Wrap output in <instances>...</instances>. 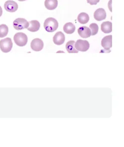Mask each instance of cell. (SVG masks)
<instances>
[{
  "label": "cell",
  "instance_id": "obj_1",
  "mask_svg": "<svg viewBox=\"0 0 124 147\" xmlns=\"http://www.w3.org/2000/svg\"><path fill=\"white\" fill-rule=\"evenodd\" d=\"M44 27L47 32H52L57 30L59 27V23L54 18H48L44 23Z\"/></svg>",
  "mask_w": 124,
  "mask_h": 147
},
{
  "label": "cell",
  "instance_id": "obj_23",
  "mask_svg": "<svg viewBox=\"0 0 124 147\" xmlns=\"http://www.w3.org/2000/svg\"><path fill=\"white\" fill-rule=\"evenodd\" d=\"M19 1H20V2H23V1H26V0H18Z\"/></svg>",
  "mask_w": 124,
  "mask_h": 147
},
{
  "label": "cell",
  "instance_id": "obj_2",
  "mask_svg": "<svg viewBox=\"0 0 124 147\" xmlns=\"http://www.w3.org/2000/svg\"><path fill=\"white\" fill-rule=\"evenodd\" d=\"M13 43L11 39L9 37L0 40V49L2 52L7 53L11 50Z\"/></svg>",
  "mask_w": 124,
  "mask_h": 147
},
{
  "label": "cell",
  "instance_id": "obj_12",
  "mask_svg": "<svg viewBox=\"0 0 124 147\" xmlns=\"http://www.w3.org/2000/svg\"><path fill=\"white\" fill-rule=\"evenodd\" d=\"M29 27L28 30L31 32H37L40 27V24L37 20H32L29 22Z\"/></svg>",
  "mask_w": 124,
  "mask_h": 147
},
{
  "label": "cell",
  "instance_id": "obj_10",
  "mask_svg": "<svg viewBox=\"0 0 124 147\" xmlns=\"http://www.w3.org/2000/svg\"><path fill=\"white\" fill-rule=\"evenodd\" d=\"M106 11L104 9L102 8L98 9L94 12V19L98 21H101L106 19Z\"/></svg>",
  "mask_w": 124,
  "mask_h": 147
},
{
  "label": "cell",
  "instance_id": "obj_11",
  "mask_svg": "<svg viewBox=\"0 0 124 147\" xmlns=\"http://www.w3.org/2000/svg\"><path fill=\"white\" fill-rule=\"evenodd\" d=\"M78 32L80 36L83 38H87L91 35L90 29L86 26H82L79 28Z\"/></svg>",
  "mask_w": 124,
  "mask_h": 147
},
{
  "label": "cell",
  "instance_id": "obj_4",
  "mask_svg": "<svg viewBox=\"0 0 124 147\" xmlns=\"http://www.w3.org/2000/svg\"><path fill=\"white\" fill-rule=\"evenodd\" d=\"M14 28L17 30H22L23 29L27 28L29 27V22L25 19L19 18L16 19L13 23Z\"/></svg>",
  "mask_w": 124,
  "mask_h": 147
},
{
  "label": "cell",
  "instance_id": "obj_3",
  "mask_svg": "<svg viewBox=\"0 0 124 147\" xmlns=\"http://www.w3.org/2000/svg\"><path fill=\"white\" fill-rule=\"evenodd\" d=\"M14 41L15 44L20 47H23L28 42V37L23 32H18L14 36Z\"/></svg>",
  "mask_w": 124,
  "mask_h": 147
},
{
  "label": "cell",
  "instance_id": "obj_17",
  "mask_svg": "<svg viewBox=\"0 0 124 147\" xmlns=\"http://www.w3.org/2000/svg\"><path fill=\"white\" fill-rule=\"evenodd\" d=\"M78 20L82 24H86L89 21V15L85 12L81 13L78 16Z\"/></svg>",
  "mask_w": 124,
  "mask_h": 147
},
{
  "label": "cell",
  "instance_id": "obj_7",
  "mask_svg": "<svg viewBox=\"0 0 124 147\" xmlns=\"http://www.w3.org/2000/svg\"><path fill=\"white\" fill-rule=\"evenodd\" d=\"M4 7L5 10L9 12H14L17 11L18 8V5L13 1L9 0L5 2L4 5Z\"/></svg>",
  "mask_w": 124,
  "mask_h": 147
},
{
  "label": "cell",
  "instance_id": "obj_20",
  "mask_svg": "<svg viewBox=\"0 0 124 147\" xmlns=\"http://www.w3.org/2000/svg\"><path fill=\"white\" fill-rule=\"evenodd\" d=\"M87 1L90 5H96L100 2V0H87Z\"/></svg>",
  "mask_w": 124,
  "mask_h": 147
},
{
  "label": "cell",
  "instance_id": "obj_13",
  "mask_svg": "<svg viewBox=\"0 0 124 147\" xmlns=\"http://www.w3.org/2000/svg\"><path fill=\"white\" fill-rule=\"evenodd\" d=\"M101 30L105 34H109L113 30V24L109 21L104 22L101 25Z\"/></svg>",
  "mask_w": 124,
  "mask_h": 147
},
{
  "label": "cell",
  "instance_id": "obj_21",
  "mask_svg": "<svg viewBox=\"0 0 124 147\" xmlns=\"http://www.w3.org/2000/svg\"><path fill=\"white\" fill-rule=\"evenodd\" d=\"M112 1H113V0H110L108 3V9L111 12L113 11H112Z\"/></svg>",
  "mask_w": 124,
  "mask_h": 147
},
{
  "label": "cell",
  "instance_id": "obj_16",
  "mask_svg": "<svg viewBox=\"0 0 124 147\" xmlns=\"http://www.w3.org/2000/svg\"><path fill=\"white\" fill-rule=\"evenodd\" d=\"M75 42L73 40H71L67 42L66 44V49L67 50V52L69 53H78V51L75 49Z\"/></svg>",
  "mask_w": 124,
  "mask_h": 147
},
{
  "label": "cell",
  "instance_id": "obj_5",
  "mask_svg": "<svg viewBox=\"0 0 124 147\" xmlns=\"http://www.w3.org/2000/svg\"><path fill=\"white\" fill-rule=\"evenodd\" d=\"M75 47L78 51L86 52L89 49L90 44L87 40L79 39L75 42Z\"/></svg>",
  "mask_w": 124,
  "mask_h": 147
},
{
  "label": "cell",
  "instance_id": "obj_9",
  "mask_svg": "<svg viewBox=\"0 0 124 147\" xmlns=\"http://www.w3.org/2000/svg\"><path fill=\"white\" fill-rule=\"evenodd\" d=\"M65 35L61 32H57L53 37V42L55 45H61L65 42Z\"/></svg>",
  "mask_w": 124,
  "mask_h": 147
},
{
  "label": "cell",
  "instance_id": "obj_22",
  "mask_svg": "<svg viewBox=\"0 0 124 147\" xmlns=\"http://www.w3.org/2000/svg\"><path fill=\"white\" fill-rule=\"evenodd\" d=\"M3 14V10H2V7H0V17L2 16Z\"/></svg>",
  "mask_w": 124,
  "mask_h": 147
},
{
  "label": "cell",
  "instance_id": "obj_14",
  "mask_svg": "<svg viewBox=\"0 0 124 147\" xmlns=\"http://www.w3.org/2000/svg\"><path fill=\"white\" fill-rule=\"evenodd\" d=\"M45 7L48 10H54L57 7L58 5L57 0H45Z\"/></svg>",
  "mask_w": 124,
  "mask_h": 147
},
{
  "label": "cell",
  "instance_id": "obj_15",
  "mask_svg": "<svg viewBox=\"0 0 124 147\" xmlns=\"http://www.w3.org/2000/svg\"><path fill=\"white\" fill-rule=\"evenodd\" d=\"M75 27L73 24L70 22L66 23L63 26L64 32L68 34H71L74 33L75 31Z\"/></svg>",
  "mask_w": 124,
  "mask_h": 147
},
{
  "label": "cell",
  "instance_id": "obj_6",
  "mask_svg": "<svg viewBox=\"0 0 124 147\" xmlns=\"http://www.w3.org/2000/svg\"><path fill=\"white\" fill-rule=\"evenodd\" d=\"M30 47L32 50L35 52H39L42 50L44 47V43L41 39L35 38L32 40Z\"/></svg>",
  "mask_w": 124,
  "mask_h": 147
},
{
  "label": "cell",
  "instance_id": "obj_8",
  "mask_svg": "<svg viewBox=\"0 0 124 147\" xmlns=\"http://www.w3.org/2000/svg\"><path fill=\"white\" fill-rule=\"evenodd\" d=\"M112 39L113 36L111 35H107L102 38L101 45L106 50H109L112 47Z\"/></svg>",
  "mask_w": 124,
  "mask_h": 147
},
{
  "label": "cell",
  "instance_id": "obj_19",
  "mask_svg": "<svg viewBox=\"0 0 124 147\" xmlns=\"http://www.w3.org/2000/svg\"><path fill=\"white\" fill-rule=\"evenodd\" d=\"M89 28L91 32V35H95L97 34L99 30V27L97 24H91L89 26Z\"/></svg>",
  "mask_w": 124,
  "mask_h": 147
},
{
  "label": "cell",
  "instance_id": "obj_18",
  "mask_svg": "<svg viewBox=\"0 0 124 147\" xmlns=\"http://www.w3.org/2000/svg\"><path fill=\"white\" fill-rule=\"evenodd\" d=\"M9 32V28L6 25L2 24L0 25V38L6 36Z\"/></svg>",
  "mask_w": 124,
  "mask_h": 147
}]
</instances>
